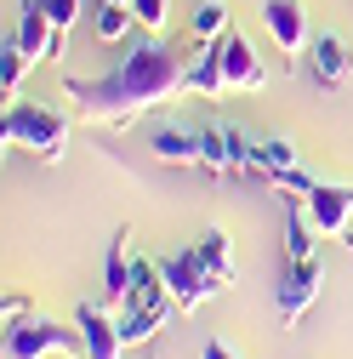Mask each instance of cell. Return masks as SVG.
I'll return each instance as SVG.
<instances>
[{
  "label": "cell",
  "mask_w": 353,
  "mask_h": 359,
  "mask_svg": "<svg viewBox=\"0 0 353 359\" xmlns=\"http://www.w3.org/2000/svg\"><path fill=\"white\" fill-rule=\"evenodd\" d=\"M314 217H307V205H296L291 211V222H285V262H314Z\"/></svg>",
  "instance_id": "20"
},
{
  "label": "cell",
  "mask_w": 353,
  "mask_h": 359,
  "mask_svg": "<svg viewBox=\"0 0 353 359\" xmlns=\"http://www.w3.org/2000/svg\"><path fill=\"white\" fill-rule=\"evenodd\" d=\"M194 131H200V165H205L211 177H234L240 160H234V143H228V126L205 120V126H194Z\"/></svg>",
  "instance_id": "14"
},
{
  "label": "cell",
  "mask_w": 353,
  "mask_h": 359,
  "mask_svg": "<svg viewBox=\"0 0 353 359\" xmlns=\"http://www.w3.org/2000/svg\"><path fill=\"white\" fill-rule=\"evenodd\" d=\"M262 23H268L274 46H279L285 57H296V52H307V46H314V34H307V12H302V0H268V6H262Z\"/></svg>",
  "instance_id": "8"
},
{
  "label": "cell",
  "mask_w": 353,
  "mask_h": 359,
  "mask_svg": "<svg viewBox=\"0 0 353 359\" xmlns=\"http://www.w3.org/2000/svg\"><path fill=\"white\" fill-rule=\"evenodd\" d=\"M160 325H165V313H131V308H120V337H125V348H148Z\"/></svg>",
  "instance_id": "22"
},
{
  "label": "cell",
  "mask_w": 353,
  "mask_h": 359,
  "mask_svg": "<svg viewBox=\"0 0 353 359\" xmlns=\"http://www.w3.org/2000/svg\"><path fill=\"white\" fill-rule=\"evenodd\" d=\"M0 313H6V325H18V320H29V297H18V291H6V302H0Z\"/></svg>",
  "instance_id": "26"
},
{
  "label": "cell",
  "mask_w": 353,
  "mask_h": 359,
  "mask_svg": "<svg viewBox=\"0 0 353 359\" xmlns=\"http://www.w3.org/2000/svg\"><path fill=\"white\" fill-rule=\"evenodd\" d=\"M234 23H228V6L223 0H200L194 6V18H188V40L194 46H211V40H223Z\"/></svg>",
  "instance_id": "16"
},
{
  "label": "cell",
  "mask_w": 353,
  "mask_h": 359,
  "mask_svg": "<svg viewBox=\"0 0 353 359\" xmlns=\"http://www.w3.org/2000/svg\"><path fill=\"white\" fill-rule=\"evenodd\" d=\"M319 291H325L319 257H314V262H285V285H279V313H285V325H296L302 313L319 302Z\"/></svg>",
  "instance_id": "6"
},
{
  "label": "cell",
  "mask_w": 353,
  "mask_h": 359,
  "mask_svg": "<svg viewBox=\"0 0 353 359\" xmlns=\"http://www.w3.org/2000/svg\"><path fill=\"white\" fill-rule=\"evenodd\" d=\"M23 74H29V57H23V46H18V40L6 34V40H0V97H6V103H18Z\"/></svg>",
  "instance_id": "21"
},
{
  "label": "cell",
  "mask_w": 353,
  "mask_h": 359,
  "mask_svg": "<svg viewBox=\"0 0 353 359\" xmlns=\"http://www.w3.org/2000/svg\"><path fill=\"white\" fill-rule=\"evenodd\" d=\"M176 92H188V57H176L165 40H143L120 57L114 74L103 80H69V97L80 103L85 120H103V126H125L137 120L143 109L171 103Z\"/></svg>",
  "instance_id": "1"
},
{
  "label": "cell",
  "mask_w": 353,
  "mask_h": 359,
  "mask_svg": "<svg viewBox=\"0 0 353 359\" xmlns=\"http://www.w3.org/2000/svg\"><path fill=\"white\" fill-rule=\"evenodd\" d=\"M160 268H165V285H171V302L183 308V313L205 308V302H211L216 291H223V285L211 280V268L200 262V251H176V257H165Z\"/></svg>",
  "instance_id": "4"
},
{
  "label": "cell",
  "mask_w": 353,
  "mask_h": 359,
  "mask_svg": "<svg viewBox=\"0 0 353 359\" xmlns=\"http://www.w3.org/2000/svg\"><path fill=\"white\" fill-rule=\"evenodd\" d=\"M74 325H80V342H85V359H120L125 353V337H120V320H109V313L97 302H80L74 308Z\"/></svg>",
  "instance_id": "9"
},
{
  "label": "cell",
  "mask_w": 353,
  "mask_h": 359,
  "mask_svg": "<svg viewBox=\"0 0 353 359\" xmlns=\"http://www.w3.org/2000/svg\"><path fill=\"white\" fill-rule=\"evenodd\" d=\"M97 6H131V0H97Z\"/></svg>",
  "instance_id": "28"
},
{
  "label": "cell",
  "mask_w": 353,
  "mask_h": 359,
  "mask_svg": "<svg viewBox=\"0 0 353 359\" xmlns=\"http://www.w3.org/2000/svg\"><path fill=\"white\" fill-rule=\"evenodd\" d=\"M274 189H279V200H285V194H291V200H307V194H314L319 183H314V177H307V171L296 165V171H285V177H279V183H274Z\"/></svg>",
  "instance_id": "24"
},
{
  "label": "cell",
  "mask_w": 353,
  "mask_h": 359,
  "mask_svg": "<svg viewBox=\"0 0 353 359\" xmlns=\"http://www.w3.org/2000/svg\"><path fill=\"white\" fill-rule=\"evenodd\" d=\"M307 69H314V80L325 86H342L353 74V52H347V40L342 34H314V46H307Z\"/></svg>",
  "instance_id": "11"
},
{
  "label": "cell",
  "mask_w": 353,
  "mask_h": 359,
  "mask_svg": "<svg viewBox=\"0 0 353 359\" xmlns=\"http://www.w3.org/2000/svg\"><path fill=\"white\" fill-rule=\"evenodd\" d=\"M40 6L52 12V23H57V29H74V23H80V6H85V0H40Z\"/></svg>",
  "instance_id": "25"
},
{
  "label": "cell",
  "mask_w": 353,
  "mask_h": 359,
  "mask_svg": "<svg viewBox=\"0 0 353 359\" xmlns=\"http://www.w3.org/2000/svg\"><path fill=\"white\" fill-rule=\"evenodd\" d=\"M148 154L165 160V165H200V131L160 126V131H148Z\"/></svg>",
  "instance_id": "13"
},
{
  "label": "cell",
  "mask_w": 353,
  "mask_h": 359,
  "mask_svg": "<svg viewBox=\"0 0 353 359\" xmlns=\"http://www.w3.org/2000/svg\"><path fill=\"white\" fill-rule=\"evenodd\" d=\"M0 143L6 149H23L34 160H63L69 149V120L46 103H6L0 114Z\"/></svg>",
  "instance_id": "2"
},
{
  "label": "cell",
  "mask_w": 353,
  "mask_h": 359,
  "mask_svg": "<svg viewBox=\"0 0 353 359\" xmlns=\"http://www.w3.org/2000/svg\"><path fill=\"white\" fill-rule=\"evenodd\" d=\"M188 92H194V97H223V92H228V74H223V52H216V40H211V46H194Z\"/></svg>",
  "instance_id": "12"
},
{
  "label": "cell",
  "mask_w": 353,
  "mask_h": 359,
  "mask_svg": "<svg viewBox=\"0 0 353 359\" xmlns=\"http://www.w3.org/2000/svg\"><path fill=\"white\" fill-rule=\"evenodd\" d=\"M194 251H200V262L211 268V280L228 291V285H234V257H228V234H223V229H211V234H200V245H194Z\"/></svg>",
  "instance_id": "19"
},
{
  "label": "cell",
  "mask_w": 353,
  "mask_h": 359,
  "mask_svg": "<svg viewBox=\"0 0 353 359\" xmlns=\"http://www.w3.org/2000/svg\"><path fill=\"white\" fill-rule=\"evenodd\" d=\"M131 12H137V29L160 34V29L171 23V0H131Z\"/></svg>",
  "instance_id": "23"
},
{
  "label": "cell",
  "mask_w": 353,
  "mask_h": 359,
  "mask_svg": "<svg viewBox=\"0 0 353 359\" xmlns=\"http://www.w3.org/2000/svg\"><path fill=\"white\" fill-rule=\"evenodd\" d=\"M200 359H240V353H234V348H228L223 337H211V342L200 348Z\"/></svg>",
  "instance_id": "27"
},
{
  "label": "cell",
  "mask_w": 353,
  "mask_h": 359,
  "mask_svg": "<svg viewBox=\"0 0 353 359\" xmlns=\"http://www.w3.org/2000/svg\"><path fill=\"white\" fill-rule=\"evenodd\" d=\"M302 205H307V217H314V229L331 234V240H342V234L353 229V189H331V183H319Z\"/></svg>",
  "instance_id": "10"
},
{
  "label": "cell",
  "mask_w": 353,
  "mask_h": 359,
  "mask_svg": "<svg viewBox=\"0 0 353 359\" xmlns=\"http://www.w3.org/2000/svg\"><path fill=\"white\" fill-rule=\"evenodd\" d=\"M57 34H69V29H57V23H52V12L40 6V0H23V12H18V29H12V40L23 46V57H29V63L52 57V52H57Z\"/></svg>",
  "instance_id": "7"
},
{
  "label": "cell",
  "mask_w": 353,
  "mask_h": 359,
  "mask_svg": "<svg viewBox=\"0 0 353 359\" xmlns=\"http://www.w3.org/2000/svg\"><path fill=\"white\" fill-rule=\"evenodd\" d=\"M216 52H223V74H228V92H262L268 86V69H262V57H256V46L240 34V29H228L223 40H216Z\"/></svg>",
  "instance_id": "5"
},
{
  "label": "cell",
  "mask_w": 353,
  "mask_h": 359,
  "mask_svg": "<svg viewBox=\"0 0 353 359\" xmlns=\"http://www.w3.org/2000/svg\"><path fill=\"white\" fill-rule=\"evenodd\" d=\"M342 245H347V251H353V229H347V234H342Z\"/></svg>",
  "instance_id": "29"
},
{
  "label": "cell",
  "mask_w": 353,
  "mask_h": 359,
  "mask_svg": "<svg viewBox=\"0 0 353 359\" xmlns=\"http://www.w3.org/2000/svg\"><path fill=\"white\" fill-rule=\"evenodd\" d=\"M131 257L125 251V229L109 240V257H103V302H125V291H131Z\"/></svg>",
  "instance_id": "15"
},
{
  "label": "cell",
  "mask_w": 353,
  "mask_h": 359,
  "mask_svg": "<svg viewBox=\"0 0 353 359\" xmlns=\"http://www.w3.org/2000/svg\"><path fill=\"white\" fill-rule=\"evenodd\" d=\"M131 29H137V12H131V6H97L92 12V40H97V46H120Z\"/></svg>",
  "instance_id": "18"
},
{
  "label": "cell",
  "mask_w": 353,
  "mask_h": 359,
  "mask_svg": "<svg viewBox=\"0 0 353 359\" xmlns=\"http://www.w3.org/2000/svg\"><path fill=\"white\" fill-rule=\"evenodd\" d=\"M285 171H296V143H291V137H262V143H256V177L279 183Z\"/></svg>",
  "instance_id": "17"
},
{
  "label": "cell",
  "mask_w": 353,
  "mask_h": 359,
  "mask_svg": "<svg viewBox=\"0 0 353 359\" xmlns=\"http://www.w3.org/2000/svg\"><path fill=\"white\" fill-rule=\"evenodd\" d=\"M6 359H85L80 325H57V320H18L6 325Z\"/></svg>",
  "instance_id": "3"
}]
</instances>
